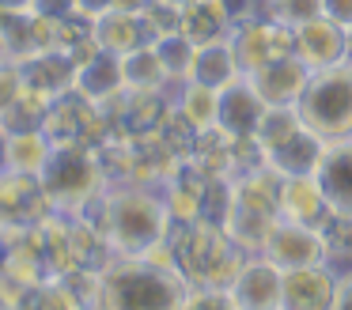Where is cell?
I'll return each instance as SVG.
<instances>
[{
    "instance_id": "obj_15",
    "label": "cell",
    "mask_w": 352,
    "mask_h": 310,
    "mask_svg": "<svg viewBox=\"0 0 352 310\" xmlns=\"http://www.w3.org/2000/svg\"><path fill=\"white\" fill-rule=\"evenodd\" d=\"M333 291H337V269L329 261L288 269L284 272L280 310H333Z\"/></svg>"
},
{
    "instance_id": "obj_49",
    "label": "cell",
    "mask_w": 352,
    "mask_h": 310,
    "mask_svg": "<svg viewBox=\"0 0 352 310\" xmlns=\"http://www.w3.org/2000/svg\"><path fill=\"white\" fill-rule=\"evenodd\" d=\"M349 57H352V27H349Z\"/></svg>"
},
{
    "instance_id": "obj_4",
    "label": "cell",
    "mask_w": 352,
    "mask_h": 310,
    "mask_svg": "<svg viewBox=\"0 0 352 310\" xmlns=\"http://www.w3.org/2000/svg\"><path fill=\"white\" fill-rule=\"evenodd\" d=\"M296 110L303 118V125L311 133H318L326 144L352 136V60L311 72Z\"/></svg>"
},
{
    "instance_id": "obj_14",
    "label": "cell",
    "mask_w": 352,
    "mask_h": 310,
    "mask_svg": "<svg viewBox=\"0 0 352 310\" xmlns=\"http://www.w3.org/2000/svg\"><path fill=\"white\" fill-rule=\"evenodd\" d=\"M246 80L254 83V91L269 106H296L303 87H307V80H311V68L296 53H280V57L258 65L254 72H246Z\"/></svg>"
},
{
    "instance_id": "obj_9",
    "label": "cell",
    "mask_w": 352,
    "mask_h": 310,
    "mask_svg": "<svg viewBox=\"0 0 352 310\" xmlns=\"http://www.w3.org/2000/svg\"><path fill=\"white\" fill-rule=\"evenodd\" d=\"M46 186L38 174H19V170H0V223L4 227H38L54 216Z\"/></svg>"
},
{
    "instance_id": "obj_30",
    "label": "cell",
    "mask_w": 352,
    "mask_h": 310,
    "mask_svg": "<svg viewBox=\"0 0 352 310\" xmlns=\"http://www.w3.org/2000/svg\"><path fill=\"white\" fill-rule=\"evenodd\" d=\"M299 129H303V118H299L296 106H269L254 136H258L261 151H265V159H269L276 148H284V144L299 133Z\"/></svg>"
},
{
    "instance_id": "obj_26",
    "label": "cell",
    "mask_w": 352,
    "mask_h": 310,
    "mask_svg": "<svg viewBox=\"0 0 352 310\" xmlns=\"http://www.w3.org/2000/svg\"><path fill=\"white\" fill-rule=\"evenodd\" d=\"M122 76L129 91H170L167 68H163L155 45H140L133 53H122Z\"/></svg>"
},
{
    "instance_id": "obj_50",
    "label": "cell",
    "mask_w": 352,
    "mask_h": 310,
    "mask_svg": "<svg viewBox=\"0 0 352 310\" xmlns=\"http://www.w3.org/2000/svg\"><path fill=\"white\" fill-rule=\"evenodd\" d=\"M261 4H269V0H261Z\"/></svg>"
},
{
    "instance_id": "obj_24",
    "label": "cell",
    "mask_w": 352,
    "mask_h": 310,
    "mask_svg": "<svg viewBox=\"0 0 352 310\" xmlns=\"http://www.w3.org/2000/svg\"><path fill=\"white\" fill-rule=\"evenodd\" d=\"M322 151H326V140L303 125L284 148H276L273 155H269V166H273L276 174H284V178H303V174L318 170Z\"/></svg>"
},
{
    "instance_id": "obj_34",
    "label": "cell",
    "mask_w": 352,
    "mask_h": 310,
    "mask_svg": "<svg viewBox=\"0 0 352 310\" xmlns=\"http://www.w3.org/2000/svg\"><path fill=\"white\" fill-rule=\"evenodd\" d=\"M265 12L273 15L276 23H284V27H303V23L318 19V15H326V0H269Z\"/></svg>"
},
{
    "instance_id": "obj_25",
    "label": "cell",
    "mask_w": 352,
    "mask_h": 310,
    "mask_svg": "<svg viewBox=\"0 0 352 310\" xmlns=\"http://www.w3.org/2000/svg\"><path fill=\"white\" fill-rule=\"evenodd\" d=\"M54 140H50L42 129L31 133H8L4 136V170H19V174H42Z\"/></svg>"
},
{
    "instance_id": "obj_47",
    "label": "cell",
    "mask_w": 352,
    "mask_h": 310,
    "mask_svg": "<svg viewBox=\"0 0 352 310\" xmlns=\"http://www.w3.org/2000/svg\"><path fill=\"white\" fill-rule=\"evenodd\" d=\"M8 310H34V307H31V299H23V302H16V307H8Z\"/></svg>"
},
{
    "instance_id": "obj_35",
    "label": "cell",
    "mask_w": 352,
    "mask_h": 310,
    "mask_svg": "<svg viewBox=\"0 0 352 310\" xmlns=\"http://www.w3.org/2000/svg\"><path fill=\"white\" fill-rule=\"evenodd\" d=\"M182 310H239L228 287H190Z\"/></svg>"
},
{
    "instance_id": "obj_16",
    "label": "cell",
    "mask_w": 352,
    "mask_h": 310,
    "mask_svg": "<svg viewBox=\"0 0 352 310\" xmlns=\"http://www.w3.org/2000/svg\"><path fill=\"white\" fill-rule=\"evenodd\" d=\"M269 102L254 91V83L246 80H235L231 87L220 91V113H216V125L228 129L231 136H254L261 125V118H265Z\"/></svg>"
},
{
    "instance_id": "obj_5",
    "label": "cell",
    "mask_w": 352,
    "mask_h": 310,
    "mask_svg": "<svg viewBox=\"0 0 352 310\" xmlns=\"http://www.w3.org/2000/svg\"><path fill=\"white\" fill-rule=\"evenodd\" d=\"M42 186H46L50 201L57 212H80L91 197L107 189V174H102L99 151L95 148H76V144H54L46 166H42Z\"/></svg>"
},
{
    "instance_id": "obj_33",
    "label": "cell",
    "mask_w": 352,
    "mask_h": 310,
    "mask_svg": "<svg viewBox=\"0 0 352 310\" xmlns=\"http://www.w3.org/2000/svg\"><path fill=\"white\" fill-rule=\"evenodd\" d=\"M27 299H31V307H34V310H91L84 299H76V295H72L57 276L42 280V284L34 287V291L27 295Z\"/></svg>"
},
{
    "instance_id": "obj_45",
    "label": "cell",
    "mask_w": 352,
    "mask_h": 310,
    "mask_svg": "<svg viewBox=\"0 0 352 310\" xmlns=\"http://www.w3.org/2000/svg\"><path fill=\"white\" fill-rule=\"evenodd\" d=\"M0 60H12V49H8V38H4V30H0Z\"/></svg>"
},
{
    "instance_id": "obj_27",
    "label": "cell",
    "mask_w": 352,
    "mask_h": 310,
    "mask_svg": "<svg viewBox=\"0 0 352 310\" xmlns=\"http://www.w3.org/2000/svg\"><path fill=\"white\" fill-rule=\"evenodd\" d=\"M170 95H175V110L182 113V118L197 129V133H201V129H212L216 125V113H220V91L205 87V83L186 80V83H178Z\"/></svg>"
},
{
    "instance_id": "obj_37",
    "label": "cell",
    "mask_w": 352,
    "mask_h": 310,
    "mask_svg": "<svg viewBox=\"0 0 352 310\" xmlns=\"http://www.w3.org/2000/svg\"><path fill=\"white\" fill-rule=\"evenodd\" d=\"M31 12L46 15V19H57V23L84 15V12H80V0H34V4H31Z\"/></svg>"
},
{
    "instance_id": "obj_13",
    "label": "cell",
    "mask_w": 352,
    "mask_h": 310,
    "mask_svg": "<svg viewBox=\"0 0 352 310\" xmlns=\"http://www.w3.org/2000/svg\"><path fill=\"white\" fill-rule=\"evenodd\" d=\"M296 57L311 72L344 65L349 60V30L341 23H333L329 15H318V19L303 23V27H296Z\"/></svg>"
},
{
    "instance_id": "obj_20",
    "label": "cell",
    "mask_w": 352,
    "mask_h": 310,
    "mask_svg": "<svg viewBox=\"0 0 352 310\" xmlns=\"http://www.w3.org/2000/svg\"><path fill=\"white\" fill-rule=\"evenodd\" d=\"M243 76L246 72H243V65H239V57H235L231 38L197 45V53H193V68H190L193 83H205V87H212V91H223V87H231L235 80H243Z\"/></svg>"
},
{
    "instance_id": "obj_42",
    "label": "cell",
    "mask_w": 352,
    "mask_h": 310,
    "mask_svg": "<svg viewBox=\"0 0 352 310\" xmlns=\"http://www.w3.org/2000/svg\"><path fill=\"white\" fill-rule=\"evenodd\" d=\"M0 4L8 8V12H31V4H34V0H0Z\"/></svg>"
},
{
    "instance_id": "obj_19",
    "label": "cell",
    "mask_w": 352,
    "mask_h": 310,
    "mask_svg": "<svg viewBox=\"0 0 352 310\" xmlns=\"http://www.w3.org/2000/svg\"><path fill=\"white\" fill-rule=\"evenodd\" d=\"M186 38L193 45H208V42H223L235 30V15H231L228 0H193L182 8V23H178Z\"/></svg>"
},
{
    "instance_id": "obj_31",
    "label": "cell",
    "mask_w": 352,
    "mask_h": 310,
    "mask_svg": "<svg viewBox=\"0 0 352 310\" xmlns=\"http://www.w3.org/2000/svg\"><path fill=\"white\" fill-rule=\"evenodd\" d=\"M155 53H160L163 68H167V80H170V91L178 87V83L190 80V68H193V53H197V45L190 42V38L182 34V30H170V34L155 38Z\"/></svg>"
},
{
    "instance_id": "obj_28",
    "label": "cell",
    "mask_w": 352,
    "mask_h": 310,
    "mask_svg": "<svg viewBox=\"0 0 352 310\" xmlns=\"http://www.w3.org/2000/svg\"><path fill=\"white\" fill-rule=\"evenodd\" d=\"M276 219L280 216H269V212H254V208H231V216L223 219V231L235 239V246L243 250V254H261V246H265L269 231L276 227Z\"/></svg>"
},
{
    "instance_id": "obj_18",
    "label": "cell",
    "mask_w": 352,
    "mask_h": 310,
    "mask_svg": "<svg viewBox=\"0 0 352 310\" xmlns=\"http://www.w3.org/2000/svg\"><path fill=\"white\" fill-rule=\"evenodd\" d=\"M95 38H99L102 49L118 53V57L155 42V34H152V27H148L144 12H122V8H114V12H107V15L95 19Z\"/></svg>"
},
{
    "instance_id": "obj_40",
    "label": "cell",
    "mask_w": 352,
    "mask_h": 310,
    "mask_svg": "<svg viewBox=\"0 0 352 310\" xmlns=\"http://www.w3.org/2000/svg\"><path fill=\"white\" fill-rule=\"evenodd\" d=\"M326 15L349 30L352 27V0H326Z\"/></svg>"
},
{
    "instance_id": "obj_51",
    "label": "cell",
    "mask_w": 352,
    "mask_h": 310,
    "mask_svg": "<svg viewBox=\"0 0 352 310\" xmlns=\"http://www.w3.org/2000/svg\"><path fill=\"white\" fill-rule=\"evenodd\" d=\"M349 60H352V57H349Z\"/></svg>"
},
{
    "instance_id": "obj_1",
    "label": "cell",
    "mask_w": 352,
    "mask_h": 310,
    "mask_svg": "<svg viewBox=\"0 0 352 310\" xmlns=\"http://www.w3.org/2000/svg\"><path fill=\"white\" fill-rule=\"evenodd\" d=\"M72 216H84L99 227L118 257H140L152 242L163 239L170 223L160 186H107Z\"/></svg>"
},
{
    "instance_id": "obj_11",
    "label": "cell",
    "mask_w": 352,
    "mask_h": 310,
    "mask_svg": "<svg viewBox=\"0 0 352 310\" xmlns=\"http://www.w3.org/2000/svg\"><path fill=\"white\" fill-rule=\"evenodd\" d=\"M16 72H19V87L38 95V98H46V102H54V98L69 95V91L76 87V60L65 49L27 53V57L16 60Z\"/></svg>"
},
{
    "instance_id": "obj_32",
    "label": "cell",
    "mask_w": 352,
    "mask_h": 310,
    "mask_svg": "<svg viewBox=\"0 0 352 310\" xmlns=\"http://www.w3.org/2000/svg\"><path fill=\"white\" fill-rule=\"evenodd\" d=\"M46 110H50L46 98L31 95V91H19L16 102L0 113V129H4V133H31V129H42Z\"/></svg>"
},
{
    "instance_id": "obj_41",
    "label": "cell",
    "mask_w": 352,
    "mask_h": 310,
    "mask_svg": "<svg viewBox=\"0 0 352 310\" xmlns=\"http://www.w3.org/2000/svg\"><path fill=\"white\" fill-rule=\"evenodd\" d=\"M114 0H80V12L84 15H91V19H99V15H107V12H114Z\"/></svg>"
},
{
    "instance_id": "obj_22",
    "label": "cell",
    "mask_w": 352,
    "mask_h": 310,
    "mask_svg": "<svg viewBox=\"0 0 352 310\" xmlns=\"http://www.w3.org/2000/svg\"><path fill=\"white\" fill-rule=\"evenodd\" d=\"M235 140L228 129L212 125V129H201L193 136V148H190V159L186 163L197 166L201 174L208 178H231V166H235Z\"/></svg>"
},
{
    "instance_id": "obj_44",
    "label": "cell",
    "mask_w": 352,
    "mask_h": 310,
    "mask_svg": "<svg viewBox=\"0 0 352 310\" xmlns=\"http://www.w3.org/2000/svg\"><path fill=\"white\" fill-rule=\"evenodd\" d=\"M4 257H8V227L0 223V265H4Z\"/></svg>"
},
{
    "instance_id": "obj_23",
    "label": "cell",
    "mask_w": 352,
    "mask_h": 310,
    "mask_svg": "<svg viewBox=\"0 0 352 310\" xmlns=\"http://www.w3.org/2000/svg\"><path fill=\"white\" fill-rule=\"evenodd\" d=\"M329 212V201L322 193L318 178L303 174V178H284L280 186V219H296V223H318Z\"/></svg>"
},
{
    "instance_id": "obj_12",
    "label": "cell",
    "mask_w": 352,
    "mask_h": 310,
    "mask_svg": "<svg viewBox=\"0 0 352 310\" xmlns=\"http://www.w3.org/2000/svg\"><path fill=\"white\" fill-rule=\"evenodd\" d=\"M261 254L273 265L288 269H303V265H322L326 261V246L314 223H296V219H276V227L269 231Z\"/></svg>"
},
{
    "instance_id": "obj_6",
    "label": "cell",
    "mask_w": 352,
    "mask_h": 310,
    "mask_svg": "<svg viewBox=\"0 0 352 310\" xmlns=\"http://www.w3.org/2000/svg\"><path fill=\"white\" fill-rule=\"evenodd\" d=\"M42 133L54 144H76V148H99L102 140H110V125H107L102 106L91 102L87 95H80L76 87L50 102Z\"/></svg>"
},
{
    "instance_id": "obj_21",
    "label": "cell",
    "mask_w": 352,
    "mask_h": 310,
    "mask_svg": "<svg viewBox=\"0 0 352 310\" xmlns=\"http://www.w3.org/2000/svg\"><path fill=\"white\" fill-rule=\"evenodd\" d=\"M76 91L87 95L91 102H107L118 91H125V76H122V57L110 49H99L76 68Z\"/></svg>"
},
{
    "instance_id": "obj_7",
    "label": "cell",
    "mask_w": 352,
    "mask_h": 310,
    "mask_svg": "<svg viewBox=\"0 0 352 310\" xmlns=\"http://www.w3.org/2000/svg\"><path fill=\"white\" fill-rule=\"evenodd\" d=\"M99 106L107 113L110 136H118V140H140V136H152L163 125V118L175 106V95L170 91H129L125 87Z\"/></svg>"
},
{
    "instance_id": "obj_43",
    "label": "cell",
    "mask_w": 352,
    "mask_h": 310,
    "mask_svg": "<svg viewBox=\"0 0 352 310\" xmlns=\"http://www.w3.org/2000/svg\"><path fill=\"white\" fill-rule=\"evenodd\" d=\"M118 8H122V12H140V8L148 4V0H114Z\"/></svg>"
},
{
    "instance_id": "obj_8",
    "label": "cell",
    "mask_w": 352,
    "mask_h": 310,
    "mask_svg": "<svg viewBox=\"0 0 352 310\" xmlns=\"http://www.w3.org/2000/svg\"><path fill=\"white\" fill-rule=\"evenodd\" d=\"M231 45H235V57L243 65V72H254L258 65L280 57V53H296V30L276 23L269 12H258L250 19L235 23Z\"/></svg>"
},
{
    "instance_id": "obj_3",
    "label": "cell",
    "mask_w": 352,
    "mask_h": 310,
    "mask_svg": "<svg viewBox=\"0 0 352 310\" xmlns=\"http://www.w3.org/2000/svg\"><path fill=\"white\" fill-rule=\"evenodd\" d=\"M163 239L175 246L178 272L190 287H231L246 254L235 246L223 223H178L170 219Z\"/></svg>"
},
{
    "instance_id": "obj_39",
    "label": "cell",
    "mask_w": 352,
    "mask_h": 310,
    "mask_svg": "<svg viewBox=\"0 0 352 310\" xmlns=\"http://www.w3.org/2000/svg\"><path fill=\"white\" fill-rule=\"evenodd\" d=\"M333 310H352V265H344V269H337Z\"/></svg>"
},
{
    "instance_id": "obj_46",
    "label": "cell",
    "mask_w": 352,
    "mask_h": 310,
    "mask_svg": "<svg viewBox=\"0 0 352 310\" xmlns=\"http://www.w3.org/2000/svg\"><path fill=\"white\" fill-rule=\"evenodd\" d=\"M4 136H8V133L0 129V170H4Z\"/></svg>"
},
{
    "instance_id": "obj_29",
    "label": "cell",
    "mask_w": 352,
    "mask_h": 310,
    "mask_svg": "<svg viewBox=\"0 0 352 310\" xmlns=\"http://www.w3.org/2000/svg\"><path fill=\"white\" fill-rule=\"evenodd\" d=\"M314 227H318L322 246H326V261L333 265V269H344V265H352V212L329 208Z\"/></svg>"
},
{
    "instance_id": "obj_36",
    "label": "cell",
    "mask_w": 352,
    "mask_h": 310,
    "mask_svg": "<svg viewBox=\"0 0 352 310\" xmlns=\"http://www.w3.org/2000/svg\"><path fill=\"white\" fill-rule=\"evenodd\" d=\"M61 280L65 287H69L76 299H84L87 307H95V299H99V284H102V272H95V269H69V272H61Z\"/></svg>"
},
{
    "instance_id": "obj_10",
    "label": "cell",
    "mask_w": 352,
    "mask_h": 310,
    "mask_svg": "<svg viewBox=\"0 0 352 310\" xmlns=\"http://www.w3.org/2000/svg\"><path fill=\"white\" fill-rule=\"evenodd\" d=\"M228 291L239 310H280L284 269L273 265L265 254H246V261L239 265Z\"/></svg>"
},
{
    "instance_id": "obj_17",
    "label": "cell",
    "mask_w": 352,
    "mask_h": 310,
    "mask_svg": "<svg viewBox=\"0 0 352 310\" xmlns=\"http://www.w3.org/2000/svg\"><path fill=\"white\" fill-rule=\"evenodd\" d=\"M322 193H326L329 208L337 212H352V136L329 140L322 151V163L314 170Z\"/></svg>"
},
{
    "instance_id": "obj_38",
    "label": "cell",
    "mask_w": 352,
    "mask_h": 310,
    "mask_svg": "<svg viewBox=\"0 0 352 310\" xmlns=\"http://www.w3.org/2000/svg\"><path fill=\"white\" fill-rule=\"evenodd\" d=\"M19 72H16V60H0V113L8 110L19 95Z\"/></svg>"
},
{
    "instance_id": "obj_2",
    "label": "cell",
    "mask_w": 352,
    "mask_h": 310,
    "mask_svg": "<svg viewBox=\"0 0 352 310\" xmlns=\"http://www.w3.org/2000/svg\"><path fill=\"white\" fill-rule=\"evenodd\" d=\"M190 284L182 272L160 269L144 257H114L102 269L99 299L91 310H182Z\"/></svg>"
},
{
    "instance_id": "obj_48",
    "label": "cell",
    "mask_w": 352,
    "mask_h": 310,
    "mask_svg": "<svg viewBox=\"0 0 352 310\" xmlns=\"http://www.w3.org/2000/svg\"><path fill=\"white\" fill-rule=\"evenodd\" d=\"M163 4H175V8H186V4H193V0H163Z\"/></svg>"
}]
</instances>
